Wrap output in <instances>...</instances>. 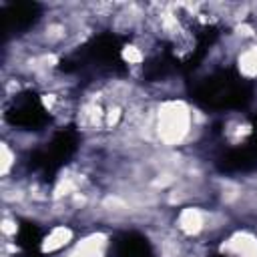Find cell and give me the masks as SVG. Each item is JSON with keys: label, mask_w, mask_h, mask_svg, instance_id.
<instances>
[{"label": "cell", "mask_w": 257, "mask_h": 257, "mask_svg": "<svg viewBox=\"0 0 257 257\" xmlns=\"http://www.w3.org/2000/svg\"><path fill=\"white\" fill-rule=\"evenodd\" d=\"M40 18V6L36 2H10L2 8L4 34H22Z\"/></svg>", "instance_id": "obj_6"}, {"label": "cell", "mask_w": 257, "mask_h": 257, "mask_svg": "<svg viewBox=\"0 0 257 257\" xmlns=\"http://www.w3.org/2000/svg\"><path fill=\"white\" fill-rule=\"evenodd\" d=\"M122 44L124 40L112 32H102L92 36L86 44H82L76 52L60 60V70L64 72H120L124 70L122 60Z\"/></svg>", "instance_id": "obj_2"}, {"label": "cell", "mask_w": 257, "mask_h": 257, "mask_svg": "<svg viewBox=\"0 0 257 257\" xmlns=\"http://www.w3.org/2000/svg\"><path fill=\"white\" fill-rule=\"evenodd\" d=\"M215 257H227V255H215Z\"/></svg>", "instance_id": "obj_9"}, {"label": "cell", "mask_w": 257, "mask_h": 257, "mask_svg": "<svg viewBox=\"0 0 257 257\" xmlns=\"http://www.w3.org/2000/svg\"><path fill=\"white\" fill-rule=\"evenodd\" d=\"M78 143H80V135L74 126L56 131L44 149H38L28 157L30 171L38 173L44 181H52L56 173L62 169V165H66L68 159L76 153Z\"/></svg>", "instance_id": "obj_3"}, {"label": "cell", "mask_w": 257, "mask_h": 257, "mask_svg": "<svg viewBox=\"0 0 257 257\" xmlns=\"http://www.w3.org/2000/svg\"><path fill=\"white\" fill-rule=\"evenodd\" d=\"M217 169L221 173H247L257 169V128L237 147L225 151L217 159Z\"/></svg>", "instance_id": "obj_5"}, {"label": "cell", "mask_w": 257, "mask_h": 257, "mask_svg": "<svg viewBox=\"0 0 257 257\" xmlns=\"http://www.w3.org/2000/svg\"><path fill=\"white\" fill-rule=\"evenodd\" d=\"M4 118L10 126L22 131H40L50 122V114L34 90L18 92L8 102Z\"/></svg>", "instance_id": "obj_4"}, {"label": "cell", "mask_w": 257, "mask_h": 257, "mask_svg": "<svg viewBox=\"0 0 257 257\" xmlns=\"http://www.w3.org/2000/svg\"><path fill=\"white\" fill-rule=\"evenodd\" d=\"M110 257H155L149 239L137 231H124L112 241Z\"/></svg>", "instance_id": "obj_7"}, {"label": "cell", "mask_w": 257, "mask_h": 257, "mask_svg": "<svg viewBox=\"0 0 257 257\" xmlns=\"http://www.w3.org/2000/svg\"><path fill=\"white\" fill-rule=\"evenodd\" d=\"M191 98L205 110H241L253 98V86L235 68H221L197 80Z\"/></svg>", "instance_id": "obj_1"}, {"label": "cell", "mask_w": 257, "mask_h": 257, "mask_svg": "<svg viewBox=\"0 0 257 257\" xmlns=\"http://www.w3.org/2000/svg\"><path fill=\"white\" fill-rule=\"evenodd\" d=\"M16 245L22 249L20 257H42L40 243H42V231L32 221H20L16 229Z\"/></svg>", "instance_id": "obj_8"}]
</instances>
